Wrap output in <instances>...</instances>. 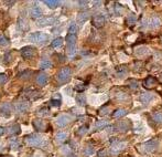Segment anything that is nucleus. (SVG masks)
Wrapping results in <instances>:
<instances>
[{
    "label": "nucleus",
    "mask_w": 162,
    "mask_h": 157,
    "mask_svg": "<svg viewBox=\"0 0 162 157\" xmlns=\"http://www.w3.org/2000/svg\"><path fill=\"white\" fill-rule=\"evenodd\" d=\"M158 147H159V141L158 139H151V141L141 144L139 146V151L141 153H145V154H150V153L156 152Z\"/></svg>",
    "instance_id": "nucleus-1"
},
{
    "label": "nucleus",
    "mask_w": 162,
    "mask_h": 157,
    "mask_svg": "<svg viewBox=\"0 0 162 157\" xmlns=\"http://www.w3.org/2000/svg\"><path fill=\"white\" fill-rule=\"evenodd\" d=\"M71 120L72 119L70 115H61L56 119V124H58V126H60V127H65L70 124Z\"/></svg>",
    "instance_id": "nucleus-8"
},
{
    "label": "nucleus",
    "mask_w": 162,
    "mask_h": 157,
    "mask_svg": "<svg viewBox=\"0 0 162 157\" xmlns=\"http://www.w3.org/2000/svg\"><path fill=\"white\" fill-rule=\"evenodd\" d=\"M109 125V122L108 121H98L96 122V125H95V130L96 131H100L105 127H107Z\"/></svg>",
    "instance_id": "nucleus-19"
},
{
    "label": "nucleus",
    "mask_w": 162,
    "mask_h": 157,
    "mask_svg": "<svg viewBox=\"0 0 162 157\" xmlns=\"http://www.w3.org/2000/svg\"><path fill=\"white\" fill-rule=\"evenodd\" d=\"M40 66H41V69H43V70L50 69V68L52 66V62L50 60H42L41 63H40Z\"/></svg>",
    "instance_id": "nucleus-25"
},
{
    "label": "nucleus",
    "mask_w": 162,
    "mask_h": 157,
    "mask_svg": "<svg viewBox=\"0 0 162 157\" xmlns=\"http://www.w3.org/2000/svg\"><path fill=\"white\" fill-rule=\"evenodd\" d=\"M8 44V40L3 37V34H0V45H7Z\"/></svg>",
    "instance_id": "nucleus-42"
},
{
    "label": "nucleus",
    "mask_w": 162,
    "mask_h": 157,
    "mask_svg": "<svg viewBox=\"0 0 162 157\" xmlns=\"http://www.w3.org/2000/svg\"><path fill=\"white\" fill-rule=\"evenodd\" d=\"M11 105L9 103H5V104L1 105V108H0V113L2 114L5 117H9L11 115Z\"/></svg>",
    "instance_id": "nucleus-13"
},
{
    "label": "nucleus",
    "mask_w": 162,
    "mask_h": 157,
    "mask_svg": "<svg viewBox=\"0 0 162 157\" xmlns=\"http://www.w3.org/2000/svg\"><path fill=\"white\" fill-rule=\"evenodd\" d=\"M98 157H106V152L105 151H100L98 153Z\"/></svg>",
    "instance_id": "nucleus-43"
},
{
    "label": "nucleus",
    "mask_w": 162,
    "mask_h": 157,
    "mask_svg": "<svg viewBox=\"0 0 162 157\" xmlns=\"http://www.w3.org/2000/svg\"><path fill=\"white\" fill-rule=\"evenodd\" d=\"M69 33L70 34H75L76 36V33H77V27L75 25H72L71 27H70L69 29Z\"/></svg>",
    "instance_id": "nucleus-39"
},
{
    "label": "nucleus",
    "mask_w": 162,
    "mask_h": 157,
    "mask_svg": "<svg viewBox=\"0 0 162 157\" xmlns=\"http://www.w3.org/2000/svg\"><path fill=\"white\" fill-rule=\"evenodd\" d=\"M117 74L119 75V77H124L125 74H127V72H128V70H127V66L126 65H120V66H117Z\"/></svg>",
    "instance_id": "nucleus-24"
},
{
    "label": "nucleus",
    "mask_w": 162,
    "mask_h": 157,
    "mask_svg": "<svg viewBox=\"0 0 162 157\" xmlns=\"http://www.w3.org/2000/svg\"><path fill=\"white\" fill-rule=\"evenodd\" d=\"M66 42H67V45H75V42H76V36L75 34H67L65 38Z\"/></svg>",
    "instance_id": "nucleus-22"
},
{
    "label": "nucleus",
    "mask_w": 162,
    "mask_h": 157,
    "mask_svg": "<svg viewBox=\"0 0 162 157\" xmlns=\"http://www.w3.org/2000/svg\"><path fill=\"white\" fill-rule=\"evenodd\" d=\"M31 74H32V72L31 71H24V72H22V73H20L18 77H19L20 79H28V77H30Z\"/></svg>",
    "instance_id": "nucleus-31"
},
{
    "label": "nucleus",
    "mask_w": 162,
    "mask_h": 157,
    "mask_svg": "<svg viewBox=\"0 0 162 157\" xmlns=\"http://www.w3.org/2000/svg\"><path fill=\"white\" fill-rule=\"evenodd\" d=\"M6 157H11V156H6Z\"/></svg>",
    "instance_id": "nucleus-45"
},
{
    "label": "nucleus",
    "mask_w": 162,
    "mask_h": 157,
    "mask_svg": "<svg viewBox=\"0 0 162 157\" xmlns=\"http://www.w3.org/2000/svg\"><path fill=\"white\" fill-rule=\"evenodd\" d=\"M136 20H137L136 14H130V16L127 18V23H128L129 26H132L136 22Z\"/></svg>",
    "instance_id": "nucleus-28"
},
{
    "label": "nucleus",
    "mask_w": 162,
    "mask_h": 157,
    "mask_svg": "<svg viewBox=\"0 0 162 157\" xmlns=\"http://www.w3.org/2000/svg\"><path fill=\"white\" fill-rule=\"evenodd\" d=\"M126 146H127V143L126 142H120V141H118V142H116L115 144H113L111 145V153L113 154H118V153H120L121 151H124L125 148H126Z\"/></svg>",
    "instance_id": "nucleus-6"
},
{
    "label": "nucleus",
    "mask_w": 162,
    "mask_h": 157,
    "mask_svg": "<svg viewBox=\"0 0 162 157\" xmlns=\"http://www.w3.org/2000/svg\"><path fill=\"white\" fill-rule=\"evenodd\" d=\"M8 132L10 133V134H12V135H17V134H19V133L21 132V127L18 124H13L8 128Z\"/></svg>",
    "instance_id": "nucleus-18"
},
{
    "label": "nucleus",
    "mask_w": 162,
    "mask_h": 157,
    "mask_svg": "<svg viewBox=\"0 0 162 157\" xmlns=\"http://www.w3.org/2000/svg\"><path fill=\"white\" fill-rule=\"evenodd\" d=\"M36 54V49L32 47H24L21 49V55L24 59H31Z\"/></svg>",
    "instance_id": "nucleus-7"
},
{
    "label": "nucleus",
    "mask_w": 162,
    "mask_h": 157,
    "mask_svg": "<svg viewBox=\"0 0 162 157\" xmlns=\"http://www.w3.org/2000/svg\"><path fill=\"white\" fill-rule=\"evenodd\" d=\"M152 99H153V94L149 93V92H145L140 95V101L143 104H148Z\"/></svg>",
    "instance_id": "nucleus-15"
},
{
    "label": "nucleus",
    "mask_w": 162,
    "mask_h": 157,
    "mask_svg": "<svg viewBox=\"0 0 162 157\" xmlns=\"http://www.w3.org/2000/svg\"><path fill=\"white\" fill-rule=\"evenodd\" d=\"M10 146H11V148L12 149H18L19 148V146H20V144H19V142L17 141V139H11Z\"/></svg>",
    "instance_id": "nucleus-30"
},
{
    "label": "nucleus",
    "mask_w": 162,
    "mask_h": 157,
    "mask_svg": "<svg viewBox=\"0 0 162 157\" xmlns=\"http://www.w3.org/2000/svg\"><path fill=\"white\" fill-rule=\"evenodd\" d=\"M161 77H162V74H161Z\"/></svg>",
    "instance_id": "nucleus-46"
},
{
    "label": "nucleus",
    "mask_w": 162,
    "mask_h": 157,
    "mask_svg": "<svg viewBox=\"0 0 162 157\" xmlns=\"http://www.w3.org/2000/svg\"><path fill=\"white\" fill-rule=\"evenodd\" d=\"M86 132H87V126H82L78 128V132H77V135L78 136H83L85 135Z\"/></svg>",
    "instance_id": "nucleus-34"
},
{
    "label": "nucleus",
    "mask_w": 162,
    "mask_h": 157,
    "mask_svg": "<svg viewBox=\"0 0 162 157\" xmlns=\"http://www.w3.org/2000/svg\"><path fill=\"white\" fill-rule=\"evenodd\" d=\"M41 14H42V11L38 6L32 7V9H31V17H32V18H40Z\"/></svg>",
    "instance_id": "nucleus-17"
},
{
    "label": "nucleus",
    "mask_w": 162,
    "mask_h": 157,
    "mask_svg": "<svg viewBox=\"0 0 162 157\" xmlns=\"http://www.w3.org/2000/svg\"><path fill=\"white\" fill-rule=\"evenodd\" d=\"M56 138H58L60 142H64L67 138V134L66 133H58L56 134Z\"/></svg>",
    "instance_id": "nucleus-29"
},
{
    "label": "nucleus",
    "mask_w": 162,
    "mask_h": 157,
    "mask_svg": "<svg viewBox=\"0 0 162 157\" xmlns=\"http://www.w3.org/2000/svg\"><path fill=\"white\" fill-rule=\"evenodd\" d=\"M49 80V77H47L45 73H39L38 77H36V83L39 85H45Z\"/></svg>",
    "instance_id": "nucleus-14"
},
{
    "label": "nucleus",
    "mask_w": 162,
    "mask_h": 157,
    "mask_svg": "<svg viewBox=\"0 0 162 157\" xmlns=\"http://www.w3.org/2000/svg\"><path fill=\"white\" fill-rule=\"evenodd\" d=\"M44 3L51 9H54V8H58V6H60V1H56V0H47V1H44Z\"/></svg>",
    "instance_id": "nucleus-21"
},
{
    "label": "nucleus",
    "mask_w": 162,
    "mask_h": 157,
    "mask_svg": "<svg viewBox=\"0 0 162 157\" xmlns=\"http://www.w3.org/2000/svg\"><path fill=\"white\" fill-rule=\"evenodd\" d=\"M3 133H5V128L2 126H0V136L3 135Z\"/></svg>",
    "instance_id": "nucleus-44"
},
{
    "label": "nucleus",
    "mask_w": 162,
    "mask_h": 157,
    "mask_svg": "<svg viewBox=\"0 0 162 157\" xmlns=\"http://www.w3.org/2000/svg\"><path fill=\"white\" fill-rule=\"evenodd\" d=\"M50 114L49 108H41L40 111H38V115L40 116H47Z\"/></svg>",
    "instance_id": "nucleus-33"
},
{
    "label": "nucleus",
    "mask_w": 162,
    "mask_h": 157,
    "mask_svg": "<svg viewBox=\"0 0 162 157\" xmlns=\"http://www.w3.org/2000/svg\"><path fill=\"white\" fill-rule=\"evenodd\" d=\"M107 113H109V108H108L107 105L103 106V108L99 110V114H100V115H106Z\"/></svg>",
    "instance_id": "nucleus-36"
},
{
    "label": "nucleus",
    "mask_w": 162,
    "mask_h": 157,
    "mask_svg": "<svg viewBox=\"0 0 162 157\" xmlns=\"http://www.w3.org/2000/svg\"><path fill=\"white\" fill-rule=\"evenodd\" d=\"M7 80H8L7 75L5 73H0V84H5L7 82Z\"/></svg>",
    "instance_id": "nucleus-40"
},
{
    "label": "nucleus",
    "mask_w": 162,
    "mask_h": 157,
    "mask_svg": "<svg viewBox=\"0 0 162 157\" xmlns=\"http://www.w3.org/2000/svg\"><path fill=\"white\" fill-rule=\"evenodd\" d=\"M148 53V49L145 47L142 48H139V49L137 50V52H136V54L137 55H143V54H147Z\"/></svg>",
    "instance_id": "nucleus-32"
},
{
    "label": "nucleus",
    "mask_w": 162,
    "mask_h": 157,
    "mask_svg": "<svg viewBox=\"0 0 162 157\" xmlns=\"http://www.w3.org/2000/svg\"><path fill=\"white\" fill-rule=\"evenodd\" d=\"M51 105H52V106H56V108H58V106L61 105V100L52 99L51 100Z\"/></svg>",
    "instance_id": "nucleus-41"
},
{
    "label": "nucleus",
    "mask_w": 162,
    "mask_h": 157,
    "mask_svg": "<svg viewBox=\"0 0 162 157\" xmlns=\"http://www.w3.org/2000/svg\"><path fill=\"white\" fill-rule=\"evenodd\" d=\"M94 153H95V149H94V147L93 146H88V147H86V149H85V154L87 155V156H91V155H93Z\"/></svg>",
    "instance_id": "nucleus-38"
},
{
    "label": "nucleus",
    "mask_w": 162,
    "mask_h": 157,
    "mask_svg": "<svg viewBox=\"0 0 162 157\" xmlns=\"http://www.w3.org/2000/svg\"><path fill=\"white\" fill-rule=\"evenodd\" d=\"M76 102L78 103L80 105H86V97L85 95H83V94H80V95H77L76 96Z\"/></svg>",
    "instance_id": "nucleus-27"
},
{
    "label": "nucleus",
    "mask_w": 162,
    "mask_h": 157,
    "mask_svg": "<svg viewBox=\"0 0 162 157\" xmlns=\"http://www.w3.org/2000/svg\"><path fill=\"white\" fill-rule=\"evenodd\" d=\"M159 25H160V20L158 19L157 17H154L153 19L151 20V26H150V27H151V28H157Z\"/></svg>",
    "instance_id": "nucleus-37"
},
{
    "label": "nucleus",
    "mask_w": 162,
    "mask_h": 157,
    "mask_svg": "<svg viewBox=\"0 0 162 157\" xmlns=\"http://www.w3.org/2000/svg\"><path fill=\"white\" fill-rule=\"evenodd\" d=\"M63 41H64L63 38H56V39H54V40H53V42H52V47L55 48V49L61 48L62 45H63Z\"/></svg>",
    "instance_id": "nucleus-23"
},
{
    "label": "nucleus",
    "mask_w": 162,
    "mask_h": 157,
    "mask_svg": "<svg viewBox=\"0 0 162 157\" xmlns=\"http://www.w3.org/2000/svg\"><path fill=\"white\" fill-rule=\"evenodd\" d=\"M29 40L31 42H34V43L43 44L49 40V36L43 32H34L29 37Z\"/></svg>",
    "instance_id": "nucleus-3"
},
{
    "label": "nucleus",
    "mask_w": 162,
    "mask_h": 157,
    "mask_svg": "<svg viewBox=\"0 0 162 157\" xmlns=\"http://www.w3.org/2000/svg\"><path fill=\"white\" fill-rule=\"evenodd\" d=\"M92 23L95 28H100L105 25V17L102 14H97V16H94L93 19H92Z\"/></svg>",
    "instance_id": "nucleus-9"
},
{
    "label": "nucleus",
    "mask_w": 162,
    "mask_h": 157,
    "mask_svg": "<svg viewBox=\"0 0 162 157\" xmlns=\"http://www.w3.org/2000/svg\"><path fill=\"white\" fill-rule=\"evenodd\" d=\"M28 108H29V104L25 102H21V103H18L16 105V112L17 113H24L27 112Z\"/></svg>",
    "instance_id": "nucleus-16"
},
{
    "label": "nucleus",
    "mask_w": 162,
    "mask_h": 157,
    "mask_svg": "<svg viewBox=\"0 0 162 157\" xmlns=\"http://www.w3.org/2000/svg\"><path fill=\"white\" fill-rule=\"evenodd\" d=\"M88 18V12H84V14H80L78 16V21L80 22H84L86 21V19Z\"/></svg>",
    "instance_id": "nucleus-35"
},
{
    "label": "nucleus",
    "mask_w": 162,
    "mask_h": 157,
    "mask_svg": "<svg viewBox=\"0 0 162 157\" xmlns=\"http://www.w3.org/2000/svg\"><path fill=\"white\" fill-rule=\"evenodd\" d=\"M72 74V70L69 66H65V68H62V69L58 71V75H56V81L58 83H65L67 81H70V77Z\"/></svg>",
    "instance_id": "nucleus-2"
},
{
    "label": "nucleus",
    "mask_w": 162,
    "mask_h": 157,
    "mask_svg": "<svg viewBox=\"0 0 162 157\" xmlns=\"http://www.w3.org/2000/svg\"><path fill=\"white\" fill-rule=\"evenodd\" d=\"M126 114H127L126 110H124V108H118V110H116L115 112H114L113 116L115 117V119H120V117L125 116Z\"/></svg>",
    "instance_id": "nucleus-20"
},
{
    "label": "nucleus",
    "mask_w": 162,
    "mask_h": 157,
    "mask_svg": "<svg viewBox=\"0 0 162 157\" xmlns=\"http://www.w3.org/2000/svg\"><path fill=\"white\" fill-rule=\"evenodd\" d=\"M131 122L130 121H121L118 122L115 126L113 127V130L115 128L116 131H118V132H127V131H129L131 128Z\"/></svg>",
    "instance_id": "nucleus-5"
},
{
    "label": "nucleus",
    "mask_w": 162,
    "mask_h": 157,
    "mask_svg": "<svg viewBox=\"0 0 162 157\" xmlns=\"http://www.w3.org/2000/svg\"><path fill=\"white\" fill-rule=\"evenodd\" d=\"M27 142L32 147H40L43 145V137L38 134H32V135L27 136Z\"/></svg>",
    "instance_id": "nucleus-4"
},
{
    "label": "nucleus",
    "mask_w": 162,
    "mask_h": 157,
    "mask_svg": "<svg viewBox=\"0 0 162 157\" xmlns=\"http://www.w3.org/2000/svg\"><path fill=\"white\" fill-rule=\"evenodd\" d=\"M153 120L156 121V123H158V124H162V111L156 112V113L153 114Z\"/></svg>",
    "instance_id": "nucleus-26"
},
{
    "label": "nucleus",
    "mask_w": 162,
    "mask_h": 157,
    "mask_svg": "<svg viewBox=\"0 0 162 157\" xmlns=\"http://www.w3.org/2000/svg\"><path fill=\"white\" fill-rule=\"evenodd\" d=\"M33 126H34V128H36V131H39V132H43V131L47 130V123L44 121H42V120H39V119H36L34 121H33Z\"/></svg>",
    "instance_id": "nucleus-11"
},
{
    "label": "nucleus",
    "mask_w": 162,
    "mask_h": 157,
    "mask_svg": "<svg viewBox=\"0 0 162 157\" xmlns=\"http://www.w3.org/2000/svg\"><path fill=\"white\" fill-rule=\"evenodd\" d=\"M158 84V80L153 77H148L143 82V88H153Z\"/></svg>",
    "instance_id": "nucleus-10"
},
{
    "label": "nucleus",
    "mask_w": 162,
    "mask_h": 157,
    "mask_svg": "<svg viewBox=\"0 0 162 157\" xmlns=\"http://www.w3.org/2000/svg\"><path fill=\"white\" fill-rule=\"evenodd\" d=\"M54 21H55V18H53V17H44V18H41V19L38 20V26H40V27L51 26L53 25Z\"/></svg>",
    "instance_id": "nucleus-12"
}]
</instances>
